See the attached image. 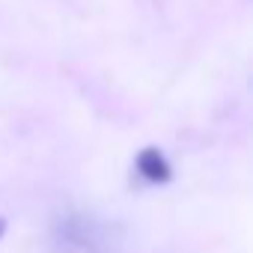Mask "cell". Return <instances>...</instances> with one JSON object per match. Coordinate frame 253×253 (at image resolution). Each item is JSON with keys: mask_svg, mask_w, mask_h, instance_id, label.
Segmentation results:
<instances>
[{"mask_svg": "<svg viewBox=\"0 0 253 253\" xmlns=\"http://www.w3.org/2000/svg\"><path fill=\"white\" fill-rule=\"evenodd\" d=\"M134 170H137V176H140L143 182H149V185H164V182L173 179V164L167 161V155H164L158 146L140 149L137 158H134Z\"/></svg>", "mask_w": 253, "mask_h": 253, "instance_id": "obj_1", "label": "cell"}]
</instances>
